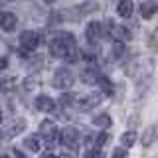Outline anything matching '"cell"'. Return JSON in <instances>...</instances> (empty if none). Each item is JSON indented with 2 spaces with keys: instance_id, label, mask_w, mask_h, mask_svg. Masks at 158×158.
Returning a JSON list of instances; mask_svg holds the SVG:
<instances>
[{
  "instance_id": "obj_1",
  "label": "cell",
  "mask_w": 158,
  "mask_h": 158,
  "mask_svg": "<svg viewBox=\"0 0 158 158\" xmlns=\"http://www.w3.org/2000/svg\"><path fill=\"white\" fill-rule=\"evenodd\" d=\"M49 53L53 57L59 59H67V61H77L79 59V52H77V44L73 40L71 34H63L57 36L49 42Z\"/></svg>"
},
{
  "instance_id": "obj_17",
  "label": "cell",
  "mask_w": 158,
  "mask_h": 158,
  "mask_svg": "<svg viewBox=\"0 0 158 158\" xmlns=\"http://www.w3.org/2000/svg\"><path fill=\"white\" fill-rule=\"evenodd\" d=\"M14 87V79L12 77H6V79H0V91L2 93H6L10 91V89Z\"/></svg>"
},
{
  "instance_id": "obj_24",
  "label": "cell",
  "mask_w": 158,
  "mask_h": 158,
  "mask_svg": "<svg viewBox=\"0 0 158 158\" xmlns=\"http://www.w3.org/2000/svg\"><path fill=\"white\" fill-rule=\"evenodd\" d=\"M46 2H48V4H52V2H56V0H46Z\"/></svg>"
},
{
  "instance_id": "obj_23",
  "label": "cell",
  "mask_w": 158,
  "mask_h": 158,
  "mask_svg": "<svg viewBox=\"0 0 158 158\" xmlns=\"http://www.w3.org/2000/svg\"><path fill=\"white\" fill-rule=\"evenodd\" d=\"M0 125H2V111H0Z\"/></svg>"
},
{
  "instance_id": "obj_11",
  "label": "cell",
  "mask_w": 158,
  "mask_h": 158,
  "mask_svg": "<svg viewBox=\"0 0 158 158\" xmlns=\"http://www.w3.org/2000/svg\"><path fill=\"white\" fill-rule=\"evenodd\" d=\"M132 10H135V4H132V0H121V2H118V6H117L118 16H123V18L132 16Z\"/></svg>"
},
{
  "instance_id": "obj_12",
  "label": "cell",
  "mask_w": 158,
  "mask_h": 158,
  "mask_svg": "<svg viewBox=\"0 0 158 158\" xmlns=\"http://www.w3.org/2000/svg\"><path fill=\"white\" fill-rule=\"evenodd\" d=\"M156 140V127H148L144 132H142V144L150 146L152 142Z\"/></svg>"
},
{
  "instance_id": "obj_10",
  "label": "cell",
  "mask_w": 158,
  "mask_h": 158,
  "mask_svg": "<svg viewBox=\"0 0 158 158\" xmlns=\"http://www.w3.org/2000/svg\"><path fill=\"white\" fill-rule=\"evenodd\" d=\"M156 10H158V2L156 0H144V2L140 4V16L142 18H152L156 14Z\"/></svg>"
},
{
  "instance_id": "obj_2",
  "label": "cell",
  "mask_w": 158,
  "mask_h": 158,
  "mask_svg": "<svg viewBox=\"0 0 158 158\" xmlns=\"http://www.w3.org/2000/svg\"><path fill=\"white\" fill-rule=\"evenodd\" d=\"M73 73L69 71V69H63V67H59L56 73H53V87H57V89H69L73 85Z\"/></svg>"
},
{
  "instance_id": "obj_14",
  "label": "cell",
  "mask_w": 158,
  "mask_h": 158,
  "mask_svg": "<svg viewBox=\"0 0 158 158\" xmlns=\"http://www.w3.org/2000/svg\"><path fill=\"white\" fill-rule=\"evenodd\" d=\"M24 146H26L28 150H32V152H40V142H38V138H34V136L24 138Z\"/></svg>"
},
{
  "instance_id": "obj_20",
  "label": "cell",
  "mask_w": 158,
  "mask_h": 158,
  "mask_svg": "<svg viewBox=\"0 0 158 158\" xmlns=\"http://www.w3.org/2000/svg\"><path fill=\"white\" fill-rule=\"evenodd\" d=\"M69 103H73V95H71V93L61 95V105H69Z\"/></svg>"
},
{
  "instance_id": "obj_22",
  "label": "cell",
  "mask_w": 158,
  "mask_h": 158,
  "mask_svg": "<svg viewBox=\"0 0 158 158\" xmlns=\"http://www.w3.org/2000/svg\"><path fill=\"white\" fill-rule=\"evenodd\" d=\"M113 154H115V156H125V154H127V150H115Z\"/></svg>"
},
{
  "instance_id": "obj_3",
  "label": "cell",
  "mask_w": 158,
  "mask_h": 158,
  "mask_svg": "<svg viewBox=\"0 0 158 158\" xmlns=\"http://www.w3.org/2000/svg\"><path fill=\"white\" fill-rule=\"evenodd\" d=\"M59 142H61L63 146L71 148V150H77L79 148V132L75 128H71V127L63 128V131L59 132Z\"/></svg>"
},
{
  "instance_id": "obj_5",
  "label": "cell",
  "mask_w": 158,
  "mask_h": 158,
  "mask_svg": "<svg viewBox=\"0 0 158 158\" xmlns=\"http://www.w3.org/2000/svg\"><path fill=\"white\" fill-rule=\"evenodd\" d=\"M85 38L91 46H95L99 40L103 38V24L101 22H89L85 28Z\"/></svg>"
},
{
  "instance_id": "obj_18",
  "label": "cell",
  "mask_w": 158,
  "mask_h": 158,
  "mask_svg": "<svg viewBox=\"0 0 158 158\" xmlns=\"http://www.w3.org/2000/svg\"><path fill=\"white\" fill-rule=\"evenodd\" d=\"M24 125H26V123H24L22 118H20L18 123H12V128H10V135H18V132H22V131H24Z\"/></svg>"
},
{
  "instance_id": "obj_7",
  "label": "cell",
  "mask_w": 158,
  "mask_h": 158,
  "mask_svg": "<svg viewBox=\"0 0 158 158\" xmlns=\"http://www.w3.org/2000/svg\"><path fill=\"white\" fill-rule=\"evenodd\" d=\"M99 103H101V95H99V93H87V95H83L77 101V105H79V109H83V111H91Z\"/></svg>"
},
{
  "instance_id": "obj_19",
  "label": "cell",
  "mask_w": 158,
  "mask_h": 158,
  "mask_svg": "<svg viewBox=\"0 0 158 158\" xmlns=\"http://www.w3.org/2000/svg\"><path fill=\"white\" fill-rule=\"evenodd\" d=\"M109 140V135H107V132H101V135H99L97 136V140H95V144L97 146H103V144H105V142Z\"/></svg>"
},
{
  "instance_id": "obj_16",
  "label": "cell",
  "mask_w": 158,
  "mask_h": 158,
  "mask_svg": "<svg viewBox=\"0 0 158 158\" xmlns=\"http://www.w3.org/2000/svg\"><path fill=\"white\" fill-rule=\"evenodd\" d=\"M115 38H118V40H131V32H128L125 26H117L115 28Z\"/></svg>"
},
{
  "instance_id": "obj_15",
  "label": "cell",
  "mask_w": 158,
  "mask_h": 158,
  "mask_svg": "<svg viewBox=\"0 0 158 158\" xmlns=\"http://www.w3.org/2000/svg\"><path fill=\"white\" fill-rule=\"evenodd\" d=\"M121 140H123V144H125V146H132V144H135V140H136V132L135 131L125 132V135L121 136Z\"/></svg>"
},
{
  "instance_id": "obj_21",
  "label": "cell",
  "mask_w": 158,
  "mask_h": 158,
  "mask_svg": "<svg viewBox=\"0 0 158 158\" xmlns=\"http://www.w3.org/2000/svg\"><path fill=\"white\" fill-rule=\"evenodd\" d=\"M6 65H8V59L6 57H0V69H4Z\"/></svg>"
},
{
  "instance_id": "obj_8",
  "label": "cell",
  "mask_w": 158,
  "mask_h": 158,
  "mask_svg": "<svg viewBox=\"0 0 158 158\" xmlns=\"http://www.w3.org/2000/svg\"><path fill=\"white\" fill-rule=\"evenodd\" d=\"M36 109L42 111V113H53L56 111V103H53L48 95H40L36 99Z\"/></svg>"
},
{
  "instance_id": "obj_9",
  "label": "cell",
  "mask_w": 158,
  "mask_h": 158,
  "mask_svg": "<svg viewBox=\"0 0 158 158\" xmlns=\"http://www.w3.org/2000/svg\"><path fill=\"white\" fill-rule=\"evenodd\" d=\"M16 22H18L16 14H12V12H0V26L6 30V32H10V30L16 28Z\"/></svg>"
},
{
  "instance_id": "obj_6",
  "label": "cell",
  "mask_w": 158,
  "mask_h": 158,
  "mask_svg": "<svg viewBox=\"0 0 158 158\" xmlns=\"http://www.w3.org/2000/svg\"><path fill=\"white\" fill-rule=\"evenodd\" d=\"M40 135L48 140V144H53L56 138H57V128L52 121H44L42 125H40Z\"/></svg>"
},
{
  "instance_id": "obj_4",
  "label": "cell",
  "mask_w": 158,
  "mask_h": 158,
  "mask_svg": "<svg viewBox=\"0 0 158 158\" xmlns=\"http://www.w3.org/2000/svg\"><path fill=\"white\" fill-rule=\"evenodd\" d=\"M40 44V32L36 30H26V32L20 34V46L24 49H28V52H32V49H36Z\"/></svg>"
},
{
  "instance_id": "obj_13",
  "label": "cell",
  "mask_w": 158,
  "mask_h": 158,
  "mask_svg": "<svg viewBox=\"0 0 158 158\" xmlns=\"http://www.w3.org/2000/svg\"><path fill=\"white\" fill-rule=\"evenodd\" d=\"M93 125H95V127H103V128H107V127H111V125H113V121H111V117H109V115H97L95 118H93Z\"/></svg>"
}]
</instances>
